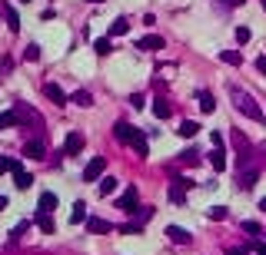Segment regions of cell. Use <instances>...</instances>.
Here are the masks:
<instances>
[{"instance_id":"obj_1","label":"cell","mask_w":266,"mask_h":255,"mask_svg":"<svg viewBox=\"0 0 266 255\" xmlns=\"http://www.w3.org/2000/svg\"><path fill=\"white\" fill-rule=\"evenodd\" d=\"M230 100H233V106H236V110H240L243 113V116H250V119H256V123H263V110H260V103H256L253 100V93H246V90H243V87H236V83H230Z\"/></svg>"},{"instance_id":"obj_2","label":"cell","mask_w":266,"mask_h":255,"mask_svg":"<svg viewBox=\"0 0 266 255\" xmlns=\"http://www.w3.org/2000/svg\"><path fill=\"white\" fill-rule=\"evenodd\" d=\"M13 113H17V123H20V126L30 123L33 133H37V136H44V116H40L37 110H30L27 103H17V106H13Z\"/></svg>"},{"instance_id":"obj_3","label":"cell","mask_w":266,"mask_h":255,"mask_svg":"<svg viewBox=\"0 0 266 255\" xmlns=\"http://www.w3.org/2000/svg\"><path fill=\"white\" fill-rule=\"evenodd\" d=\"M193 179H186V176H173L170 179V189H166V196H170L173 205H183L186 202V193H190Z\"/></svg>"},{"instance_id":"obj_4","label":"cell","mask_w":266,"mask_h":255,"mask_svg":"<svg viewBox=\"0 0 266 255\" xmlns=\"http://www.w3.org/2000/svg\"><path fill=\"white\" fill-rule=\"evenodd\" d=\"M103 169H107V156H93V159L83 166V182H100Z\"/></svg>"},{"instance_id":"obj_5","label":"cell","mask_w":266,"mask_h":255,"mask_svg":"<svg viewBox=\"0 0 266 255\" xmlns=\"http://www.w3.org/2000/svg\"><path fill=\"white\" fill-rule=\"evenodd\" d=\"M256 179H260V173H256L253 166H243V169H240V176H236V186H240L243 193H250V189L256 186Z\"/></svg>"},{"instance_id":"obj_6","label":"cell","mask_w":266,"mask_h":255,"mask_svg":"<svg viewBox=\"0 0 266 255\" xmlns=\"http://www.w3.org/2000/svg\"><path fill=\"white\" fill-rule=\"evenodd\" d=\"M166 239H170L173 245H190L193 242L190 229H183V225H166Z\"/></svg>"},{"instance_id":"obj_7","label":"cell","mask_w":266,"mask_h":255,"mask_svg":"<svg viewBox=\"0 0 266 255\" xmlns=\"http://www.w3.org/2000/svg\"><path fill=\"white\" fill-rule=\"evenodd\" d=\"M83 143H87V139H83V133H70L67 136V143H64V156H80V150H83Z\"/></svg>"},{"instance_id":"obj_8","label":"cell","mask_w":266,"mask_h":255,"mask_svg":"<svg viewBox=\"0 0 266 255\" xmlns=\"http://www.w3.org/2000/svg\"><path fill=\"white\" fill-rule=\"evenodd\" d=\"M137 202H140V193L130 186L127 193H123L120 199H117V209H120V212H133V209H137Z\"/></svg>"},{"instance_id":"obj_9","label":"cell","mask_w":266,"mask_h":255,"mask_svg":"<svg viewBox=\"0 0 266 255\" xmlns=\"http://www.w3.org/2000/svg\"><path fill=\"white\" fill-rule=\"evenodd\" d=\"M24 156H30V159H47L44 139H27V143H24Z\"/></svg>"},{"instance_id":"obj_10","label":"cell","mask_w":266,"mask_h":255,"mask_svg":"<svg viewBox=\"0 0 266 255\" xmlns=\"http://www.w3.org/2000/svg\"><path fill=\"white\" fill-rule=\"evenodd\" d=\"M13 186H17L20 193L33 186V176H30V173H24V169H20V162H17V166H13Z\"/></svg>"},{"instance_id":"obj_11","label":"cell","mask_w":266,"mask_h":255,"mask_svg":"<svg viewBox=\"0 0 266 255\" xmlns=\"http://www.w3.org/2000/svg\"><path fill=\"white\" fill-rule=\"evenodd\" d=\"M70 222H73V225H80V222H90V212H87V202H83V199H77V202H73V212H70Z\"/></svg>"},{"instance_id":"obj_12","label":"cell","mask_w":266,"mask_h":255,"mask_svg":"<svg viewBox=\"0 0 266 255\" xmlns=\"http://www.w3.org/2000/svg\"><path fill=\"white\" fill-rule=\"evenodd\" d=\"M44 93H47V100H50L53 106H64V103H67V93L57 87V83H47V87H44Z\"/></svg>"},{"instance_id":"obj_13","label":"cell","mask_w":266,"mask_h":255,"mask_svg":"<svg viewBox=\"0 0 266 255\" xmlns=\"http://www.w3.org/2000/svg\"><path fill=\"white\" fill-rule=\"evenodd\" d=\"M133 133H137V130H133V126L127 123V119H120V123L113 126V136L120 139V143H133Z\"/></svg>"},{"instance_id":"obj_14","label":"cell","mask_w":266,"mask_h":255,"mask_svg":"<svg viewBox=\"0 0 266 255\" xmlns=\"http://www.w3.org/2000/svg\"><path fill=\"white\" fill-rule=\"evenodd\" d=\"M137 50H163V37H157V33L140 37V40H137Z\"/></svg>"},{"instance_id":"obj_15","label":"cell","mask_w":266,"mask_h":255,"mask_svg":"<svg viewBox=\"0 0 266 255\" xmlns=\"http://www.w3.org/2000/svg\"><path fill=\"white\" fill-rule=\"evenodd\" d=\"M37 225H40V232L53 236V229H57V219H53L50 212H40V209H37Z\"/></svg>"},{"instance_id":"obj_16","label":"cell","mask_w":266,"mask_h":255,"mask_svg":"<svg viewBox=\"0 0 266 255\" xmlns=\"http://www.w3.org/2000/svg\"><path fill=\"white\" fill-rule=\"evenodd\" d=\"M87 229L93 232V236H103V232H113V222H107V219H97V216H90Z\"/></svg>"},{"instance_id":"obj_17","label":"cell","mask_w":266,"mask_h":255,"mask_svg":"<svg viewBox=\"0 0 266 255\" xmlns=\"http://www.w3.org/2000/svg\"><path fill=\"white\" fill-rule=\"evenodd\" d=\"M30 219H24V222H17V225H13V229H10V242H20V239H24L27 236V232H30Z\"/></svg>"},{"instance_id":"obj_18","label":"cell","mask_w":266,"mask_h":255,"mask_svg":"<svg viewBox=\"0 0 266 255\" xmlns=\"http://www.w3.org/2000/svg\"><path fill=\"white\" fill-rule=\"evenodd\" d=\"M177 133H180V136H183V139H193V136H197V133H200V123H193V119H183Z\"/></svg>"},{"instance_id":"obj_19","label":"cell","mask_w":266,"mask_h":255,"mask_svg":"<svg viewBox=\"0 0 266 255\" xmlns=\"http://www.w3.org/2000/svg\"><path fill=\"white\" fill-rule=\"evenodd\" d=\"M57 209V193H40V212H50Z\"/></svg>"},{"instance_id":"obj_20","label":"cell","mask_w":266,"mask_h":255,"mask_svg":"<svg viewBox=\"0 0 266 255\" xmlns=\"http://www.w3.org/2000/svg\"><path fill=\"white\" fill-rule=\"evenodd\" d=\"M127 30H130V20L127 17H117L113 24H110V37H123Z\"/></svg>"},{"instance_id":"obj_21","label":"cell","mask_w":266,"mask_h":255,"mask_svg":"<svg viewBox=\"0 0 266 255\" xmlns=\"http://www.w3.org/2000/svg\"><path fill=\"white\" fill-rule=\"evenodd\" d=\"M97 189H100V196L107 199V196H113V193H117V179H113V176H103V179H100V186H97Z\"/></svg>"},{"instance_id":"obj_22","label":"cell","mask_w":266,"mask_h":255,"mask_svg":"<svg viewBox=\"0 0 266 255\" xmlns=\"http://www.w3.org/2000/svg\"><path fill=\"white\" fill-rule=\"evenodd\" d=\"M4 17H7V27L17 33V30H20V17H17V10H13L10 4H4Z\"/></svg>"},{"instance_id":"obj_23","label":"cell","mask_w":266,"mask_h":255,"mask_svg":"<svg viewBox=\"0 0 266 255\" xmlns=\"http://www.w3.org/2000/svg\"><path fill=\"white\" fill-rule=\"evenodd\" d=\"M133 150H137V156H150V146H146V136L143 133H133Z\"/></svg>"},{"instance_id":"obj_24","label":"cell","mask_w":266,"mask_h":255,"mask_svg":"<svg viewBox=\"0 0 266 255\" xmlns=\"http://www.w3.org/2000/svg\"><path fill=\"white\" fill-rule=\"evenodd\" d=\"M210 162H213V173H223V169H226V153H223V150H213Z\"/></svg>"},{"instance_id":"obj_25","label":"cell","mask_w":266,"mask_h":255,"mask_svg":"<svg viewBox=\"0 0 266 255\" xmlns=\"http://www.w3.org/2000/svg\"><path fill=\"white\" fill-rule=\"evenodd\" d=\"M220 60H223V63H230V67H240V63H243V53H240V50H223V53H220Z\"/></svg>"},{"instance_id":"obj_26","label":"cell","mask_w":266,"mask_h":255,"mask_svg":"<svg viewBox=\"0 0 266 255\" xmlns=\"http://www.w3.org/2000/svg\"><path fill=\"white\" fill-rule=\"evenodd\" d=\"M70 103H77V106H93V96H90L87 90H77V93L70 96Z\"/></svg>"},{"instance_id":"obj_27","label":"cell","mask_w":266,"mask_h":255,"mask_svg":"<svg viewBox=\"0 0 266 255\" xmlns=\"http://www.w3.org/2000/svg\"><path fill=\"white\" fill-rule=\"evenodd\" d=\"M153 113H157V119H166V116H170V103H166V100H153Z\"/></svg>"},{"instance_id":"obj_28","label":"cell","mask_w":266,"mask_h":255,"mask_svg":"<svg viewBox=\"0 0 266 255\" xmlns=\"http://www.w3.org/2000/svg\"><path fill=\"white\" fill-rule=\"evenodd\" d=\"M93 50L100 53V56H107L110 50H113V44H110V37H100V40H93Z\"/></svg>"},{"instance_id":"obj_29","label":"cell","mask_w":266,"mask_h":255,"mask_svg":"<svg viewBox=\"0 0 266 255\" xmlns=\"http://www.w3.org/2000/svg\"><path fill=\"white\" fill-rule=\"evenodd\" d=\"M206 219H210V222H220V219H226V205H213V209H206Z\"/></svg>"},{"instance_id":"obj_30","label":"cell","mask_w":266,"mask_h":255,"mask_svg":"<svg viewBox=\"0 0 266 255\" xmlns=\"http://www.w3.org/2000/svg\"><path fill=\"white\" fill-rule=\"evenodd\" d=\"M180 162H183V166H197V162H200V153H197V150L180 153Z\"/></svg>"},{"instance_id":"obj_31","label":"cell","mask_w":266,"mask_h":255,"mask_svg":"<svg viewBox=\"0 0 266 255\" xmlns=\"http://www.w3.org/2000/svg\"><path fill=\"white\" fill-rule=\"evenodd\" d=\"M200 110H203V113H213V110H216V100H213L210 93H200Z\"/></svg>"},{"instance_id":"obj_32","label":"cell","mask_w":266,"mask_h":255,"mask_svg":"<svg viewBox=\"0 0 266 255\" xmlns=\"http://www.w3.org/2000/svg\"><path fill=\"white\" fill-rule=\"evenodd\" d=\"M13 166H17V159H10V156H0V176H4V173H13Z\"/></svg>"},{"instance_id":"obj_33","label":"cell","mask_w":266,"mask_h":255,"mask_svg":"<svg viewBox=\"0 0 266 255\" xmlns=\"http://www.w3.org/2000/svg\"><path fill=\"white\" fill-rule=\"evenodd\" d=\"M0 126H20L17 123V113H13V110L10 113H0Z\"/></svg>"},{"instance_id":"obj_34","label":"cell","mask_w":266,"mask_h":255,"mask_svg":"<svg viewBox=\"0 0 266 255\" xmlns=\"http://www.w3.org/2000/svg\"><path fill=\"white\" fill-rule=\"evenodd\" d=\"M150 216H153V209H150V205H143V209L137 212V222H133V225H140V229H143V222H146Z\"/></svg>"},{"instance_id":"obj_35","label":"cell","mask_w":266,"mask_h":255,"mask_svg":"<svg viewBox=\"0 0 266 255\" xmlns=\"http://www.w3.org/2000/svg\"><path fill=\"white\" fill-rule=\"evenodd\" d=\"M240 229H243V232H250V236H260V232H263V229H260V222H240Z\"/></svg>"},{"instance_id":"obj_36","label":"cell","mask_w":266,"mask_h":255,"mask_svg":"<svg viewBox=\"0 0 266 255\" xmlns=\"http://www.w3.org/2000/svg\"><path fill=\"white\" fill-rule=\"evenodd\" d=\"M233 143H236V150H246V146H250V143H246V136H243L240 130H233Z\"/></svg>"},{"instance_id":"obj_37","label":"cell","mask_w":266,"mask_h":255,"mask_svg":"<svg viewBox=\"0 0 266 255\" xmlns=\"http://www.w3.org/2000/svg\"><path fill=\"white\" fill-rule=\"evenodd\" d=\"M143 103H146L143 93H133V96H130V106H133V110H143Z\"/></svg>"},{"instance_id":"obj_38","label":"cell","mask_w":266,"mask_h":255,"mask_svg":"<svg viewBox=\"0 0 266 255\" xmlns=\"http://www.w3.org/2000/svg\"><path fill=\"white\" fill-rule=\"evenodd\" d=\"M24 56H27V60H40V47H37V44H30V47L24 50Z\"/></svg>"},{"instance_id":"obj_39","label":"cell","mask_w":266,"mask_h":255,"mask_svg":"<svg viewBox=\"0 0 266 255\" xmlns=\"http://www.w3.org/2000/svg\"><path fill=\"white\" fill-rule=\"evenodd\" d=\"M246 40H250V30L246 27H236V44H246Z\"/></svg>"},{"instance_id":"obj_40","label":"cell","mask_w":266,"mask_h":255,"mask_svg":"<svg viewBox=\"0 0 266 255\" xmlns=\"http://www.w3.org/2000/svg\"><path fill=\"white\" fill-rule=\"evenodd\" d=\"M226 255H250V252L243 249V245H233V249H226Z\"/></svg>"},{"instance_id":"obj_41","label":"cell","mask_w":266,"mask_h":255,"mask_svg":"<svg viewBox=\"0 0 266 255\" xmlns=\"http://www.w3.org/2000/svg\"><path fill=\"white\" fill-rule=\"evenodd\" d=\"M256 70H260V73L266 76V56H260V60H256Z\"/></svg>"},{"instance_id":"obj_42","label":"cell","mask_w":266,"mask_h":255,"mask_svg":"<svg viewBox=\"0 0 266 255\" xmlns=\"http://www.w3.org/2000/svg\"><path fill=\"white\" fill-rule=\"evenodd\" d=\"M223 4H230V7H240V4H243V0H223Z\"/></svg>"},{"instance_id":"obj_43","label":"cell","mask_w":266,"mask_h":255,"mask_svg":"<svg viewBox=\"0 0 266 255\" xmlns=\"http://www.w3.org/2000/svg\"><path fill=\"white\" fill-rule=\"evenodd\" d=\"M7 209V196H0V212H4Z\"/></svg>"},{"instance_id":"obj_44","label":"cell","mask_w":266,"mask_h":255,"mask_svg":"<svg viewBox=\"0 0 266 255\" xmlns=\"http://www.w3.org/2000/svg\"><path fill=\"white\" fill-rule=\"evenodd\" d=\"M260 209H263V212H266V196H263V199H260Z\"/></svg>"},{"instance_id":"obj_45","label":"cell","mask_w":266,"mask_h":255,"mask_svg":"<svg viewBox=\"0 0 266 255\" xmlns=\"http://www.w3.org/2000/svg\"><path fill=\"white\" fill-rule=\"evenodd\" d=\"M90 4H103V0H90Z\"/></svg>"},{"instance_id":"obj_46","label":"cell","mask_w":266,"mask_h":255,"mask_svg":"<svg viewBox=\"0 0 266 255\" xmlns=\"http://www.w3.org/2000/svg\"><path fill=\"white\" fill-rule=\"evenodd\" d=\"M20 4H30V0H20Z\"/></svg>"},{"instance_id":"obj_47","label":"cell","mask_w":266,"mask_h":255,"mask_svg":"<svg viewBox=\"0 0 266 255\" xmlns=\"http://www.w3.org/2000/svg\"><path fill=\"white\" fill-rule=\"evenodd\" d=\"M263 10H266V0H263Z\"/></svg>"}]
</instances>
